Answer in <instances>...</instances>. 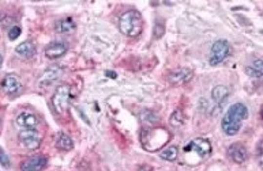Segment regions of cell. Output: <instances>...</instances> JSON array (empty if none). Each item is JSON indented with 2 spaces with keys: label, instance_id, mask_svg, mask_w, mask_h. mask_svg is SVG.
<instances>
[{
  "label": "cell",
  "instance_id": "6da1fadb",
  "mask_svg": "<svg viewBox=\"0 0 263 171\" xmlns=\"http://www.w3.org/2000/svg\"><path fill=\"white\" fill-rule=\"evenodd\" d=\"M248 117V109L247 106L237 102L235 105H232L228 109V112L225 113V116L223 117L221 121V128L224 131L225 135L228 136H235L239 133L243 121Z\"/></svg>",
  "mask_w": 263,
  "mask_h": 171
},
{
  "label": "cell",
  "instance_id": "7a4b0ae2",
  "mask_svg": "<svg viewBox=\"0 0 263 171\" xmlns=\"http://www.w3.org/2000/svg\"><path fill=\"white\" fill-rule=\"evenodd\" d=\"M171 140V133L165 128H145L141 132V143L147 151H157Z\"/></svg>",
  "mask_w": 263,
  "mask_h": 171
},
{
  "label": "cell",
  "instance_id": "3957f363",
  "mask_svg": "<svg viewBox=\"0 0 263 171\" xmlns=\"http://www.w3.org/2000/svg\"><path fill=\"white\" fill-rule=\"evenodd\" d=\"M119 30L127 37H131V38L138 37L143 30V19L139 11L130 10L121 14V17L119 18Z\"/></svg>",
  "mask_w": 263,
  "mask_h": 171
},
{
  "label": "cell",
  "instance_id": "277c9868",
  "mask_svg": "<svg viewBox=\"0 0 263 171\" xmlns=\"http://www.w3.org/2000/svg\"><path fill=\"white\" fill-rule=\"evenodd\" d=\"M70 99H71L70 87L64 85L59 86L52 97V105L55 107V110L59 114L66 113L67 109H68V105H70Z\"/></svg>",
  "mask_w": 263,
  "mask_h": 171
},
{
  "label": "cell",
  "instance_id": "5b68a950",
  "mask_svg": "<svg viewBox=\"0 0 263 171\" xmlns=\"http://www.w3.org/2000/svg\"><path fill=\"white\" fill-rule=\"evenodd\" d=\"M230 53V45L228 41L218 40L216 41L213 46H211L210 57H209V63L210 66H218L220 63H223Z\"/></svg>",
  "mask_w": 263,
  "mask_h": 171
},
{
  "label": "cell",
  "instance_id": "8992f818",
  "mask_svg": "<svg viewBox=\"0 0 263 171\" xmlns=\"http://www.w3.org/2000/svg\"><path fill=\"white\" fill-rule=\"evenodd\" d=\"M20 143L27 150H37L41 144V135L36 129H22L18 133Z\"/></svg>",
  "mask_w": 263,
  "mask_h": 171
},
{
  "label": "cell",
  "instance_id": "52a82bcc",
  "mask_svg": "<svg viewBox=\"0 0 263 171\" xmlns=\"http://www.w3.org/2000/svg\"><path fill=\"white\" fill-rule=\"evenodd\" d=\"M185 152L194 151L197 154L198 156L201 158H206L207 155H210L211 152V144L209 140H204V138H195L192 140L190 144L184 147Z\"/></svg>",
  "mask_w": 263,
  "mask_h": 171
},
{
  "label": "cell",
  "instance_id": "ba28073f",
  "mask_svg": "<svg viewBox=\"0 0 263 171\" xmlns=\"http://www.w3.org/2000/svg\"><path fill=\"white\" fill-rule=\"evenodd\" d=\"M23 86H22V82L17 76V75H7L4 76V79L1 80V90L6 92L7 95H18L20 91H22Z\"/></svg>",
  "mask_w": 263,
  "mask_h": 171
},
{
  "label": "cell",
  "instance_id": "9c48e42d",
  "mask_svg": "<svg viewBox=\"0 0 263 171\" xmlns=\"http://www.w3.org/2000/svg\"><path fill=\"white\" fill-rule=\"evenodd\" d=\"M61 73H63V69H61L59 66H53L46 68L44 73L40 76L39 86L40 87H48V86H51L53 82H56V80L59 79L60 76H61Z\"/></svg>",
  "mask_w": 263,
  "mask_h": 171
},
{
  "label": "cell",
  "instance_id": "30bf717a",
  "mask_svg": "<svg viewBox=\"0 0 263 171\" xmlns=\"http://www.w3.org/2000/svg\"><path fill=\"white\" fill-rule=\"evenodd\" d=\"M46 163H48V160L45 156L34 155V156L27 158L25 162H22L20 169L22 171H42L46 167Z\"/></svg>",
  "mask_w": 263,
  "mask_h": 171
},
{
  "label": "cell",
  "instance_id": "8fae6325",
  "mask_svg": "<svg viewBox=\"0 0 263 171\" xmlns=\"http://www.w3.org/2000/svg\"><path fill=\"white\" fill-rule=\"evenodd\" d=\"M67 51H68V45H67L66 42L58 41V42H52V44H49V45L46 46L44 53H45V56L48 59L56 60L63 57L67 53Z\"/></svg>",
  "mask_w": 263,
  "mask_h": 171
},
{
  "label": "cell",
  "instance_id": "7c38bea8",
  "mask_svg": "<svg viewBox=\"0 0 263 171\" xmlns=\"http://www.w3.org/2000/svg\"><path fill=\"white\" fill-rule=\"evenodd\" d=\"M194 73L188 68H179L176 71H172L169 75H168V80L171 82L172 85H185L188 83L191 79H192Z\"/></svg>",
  "mask_w": 263,
  "mask_h": 171
},
{
  "label": "cell",
  "instance_id": "4fadbf2b",
  "mask_svg": "<svg viewBox=\"0 0 263 171\" xmlns=\"http://www.w3.org/2000/svg\"><path fill=\"white\" fill-rule=\"evenodd\" d=\"M228 155L235 163H239V165H242L248 159V151L242 143H235L230 145L228 148Z\"/></svg>",
  "mask_w": 263,
  "mask_h": 171
},
{
  "label": "cell",
  "instance_id": "5bb4252c",
  "mask_svg": "<svg viewBox=\"0 0 263 171\" xmlns=\"http://www.w3.org/2000/svg\"><path fill=\"white\" fill-rule=\"evenodd\" d=\"M17 125L22 129H36V126L39 125V119L36 117V114L30 112H22L15 120Z\"/></svg>",
  "mask_w": 263,
  "mask_h": 171
},
{
  "label": "cell",
  "instance_id": "9a60e30c",
  "mask_svg": "<svg viewBox=\"0 0 263 171\" xmlns=\"http://www.w3.org/2000/svg\"><path fill=\"white\" fill-rule=\"evenodd\" d=\"M55 144H56V147H58L59 150H61V151H70V150H73L74 147L73 138L70 137L67 133H64V132H59V133L56 135Z\"/></svg>",
  "mask_w": 263,
  "mask_h": 171
},
{
  "label": "cell",
  "instance_id": "2e32d148",
  "mask_svg": "<svg viewBox=\"0 0 263 171\" xmlns=\"http://www.w3.org/2000/svg\"><path fill=\"white\" fill-rule=\"evenodd\" d=\"M15 52L20 54L23 59H32L36 54V46L32 41H25L15 48Z\"/></svg>",
  "mask_w": 263,
  "mask_h": 171
},
{
  "label": "cell",
  "instance_id": "e0dca14e",
  "mask_svg": "<svg viewBox=\"0 0 263 171\" xmlns=\"http://www.w3.org/2000/svg\"><path fill=\"white\" fill-rule=\"evenodd\" d=\"M228 97H229V88L226 86H216L211 91V98L218 105H223Z\"/></svg>",
  "mask_w": 263,
  "mask_h": 171
},
{
  "label": "cell",
  "instance_id": "ac0fdd59",
  "mask_svg": "<svg viewBox=\"0 0 263 171\" xmlns=\"http://www.w3.org/2000/svg\"><path fill=\"white\" fill-rule=\"evenodd\" d=\"M55 30L60 34L71 33V32L75 30V22L71 18H64V19L58 20L56 25H55Z\"/></svg>",
  "mask_w": 263,
  "mask_h": 171
},
{
  "label": "cell",
  "instance_id": "d6986e66",
  "mask_svg": "<svg viewBox=\"0 0 263 171\" xmlns=\"http://www.w3.org/2000/svg\"><path fill=\"white\" fill-rule=\"evenodd\" d=\"M245 72L248 73L250 76H252V78H257V79L262 78V75H263L262 60L261 59L254 60V61H252V64L245 68Z\"/></svg>",
  "mask_w": 263,
  "mask_h": 171
},
{
  "label": "cell",
  "instance_id": "ffe728a7",
  "mask_svg": "<svg viewBox=\"0 0 263 171\" xmlns=\"http://www.w3.org/2000/svg\"><path fill=\"white\" fill-rule=\"evenodd\" d=\"M139 117L142 120V122H145L147 125H156L158 121H160L157 114L154 112H151V110H143V112H141Z\"/></svg>",
  "mask_w": 263,
  "mask_h": 171
},
{
  "label": "cell",
  "instance_id": "44dd1931",
  "mask_svg": "<svg viewBox=\"0 0 263 171\" xmlns=\"http://www.w3.org/2000/svg\"><path fill=\"white\" fill-rule=\"evenodd\" d=\"M160 156L165 160H169V162H173L178 159V147L175 145H171V147H166L164 151H161Z\"/></svg>",
  "mask_w": 263,
  "mask_h": 171
},
{
  "label": "cell",
  "instance_id": "7402d4cb",
  "mask_svg": "<svg viewBox=\"0 0 263 171\" xmlns=\"http://www.w3.org/2000/svg\"><path fill=\"white\" fill-rule=\"evenodd\" d=\"M169 122H171L172 126H176V128L183 125V124H184V116H183V113L180 112V110H175V112L172 113Z\"/></svg>",
  "mask_w": 263,
  "mask_h": 171
},
{
  "label": "cell",
  "instance_id": "603a6c76",
  "mask_svg": "<svg viewBox=\"0 0 263 171\" xmlns=\"http://www.w3.org/2000/svg\"><path fill=\"white\" fill-rule=\"evenodd\" d=\"M165 34V23L161 19H158L154 25V37L156 38H161Z\"/></svg>",
  "mask_w": 263,
  "mask_h": 171
},
{
  "label": "cell",
  "instance_id": "cb8c5ba5",
  "mask_svg": "<svg viewBox=\"0 0 263 171\" xmlns=\"http://www.w3.org/2000/svg\"><path fill=\"white\" fill-rule=\"evenodd\" d=\"M20 33H22V30H20V26H11V29L8 30V38L11 41L17 40L20 35Z\"/></svg>",
  "mask_w": 263,
  "mask_h": 171
},
{
  "label": "cell",
  "instance_id": "d4e9b609",
  "mask_svg": "<svg viewBox=\"0 0 263 171\" xmlns=\"http://www.w3.org/2000/svg\"><path fill=\"white\" fill-rule=\"evenodd\" d=\"M0 165L3 166V167H7V169L11 165V163H10V158L7 156V154L1 147H0Z\"/></svg>",
  "mask_w": 263,
  "mask_h": 171
},
{
  "label": "cell",
  "instance_id": "484cf974",
  "mask_svg": "<svg viewBox=\"0 0 263 171\" xmlns=\"http://www.w3.org/2000/svg\"><path fill=\"white\" fill-rule=\"evenodd\" d=\"M138 171H154V169L150 167V166L145 165V166H141V167L138 169Z\"/></svg>",
  "mask_w": 263,
  "mask_h": 171
},
{
  "label": "cell",
  "instance_id": "4316f807",
  "mask_svg": "<svg viewBox=\"0 0 263 171\" xmlns=\"http://www.w3.org/2000/svg\"><path fill=\"white\" fill-rule=\"evenodd\" d=\"M106 75H108V76H112V78H116V73L113 72H106Z\"/></svg>",
  "mask_w": 263,
  "mask_h": 171
},
{
  "label": "cell",
  "instance_id": "83f0119b",
  "mask_svg": "<svg viewBox=\"0 0 263 171\" xmlns=\"http://www.w3.org/2000/svg\"><path fill=\"white\" fill-rule=\"evenodd\" d=\"M1 66H3V56L0 54V68H1Z\"/></svg>",
  "mask_w": 263,
  "mask_h": 171
}]
</instances>
